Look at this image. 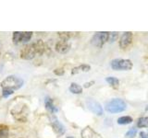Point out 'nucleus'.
I'll use <instances>...</instances> for the list:
<instances>
[{
	"label": "nucleus",
	"instance_id": "nucleus-1",
	"mask_svg": "<svg viewBox=\"0 0 148 138\" xmlns=\"http://www.w3.org/2000/svg\"><path fill=\"white\" fill-rule=\"evenodd\" d=\"M105 109L109 113L122 112L127 109V103L121 99H112L110 101L106 103Z\"/></svg>",
	"mask_w": 148,
	"mask_h": 138
},
{
	"label": "nucleus",
	"instance_id": "nucleus-2",
	"mask_svg": "<svg viewBox=\"0 0 148 138\" xmlns=\"http://www.w3.org/2000/svg\"><path fill=\"white\" fill-rule=\"evenodd\" d=\"M24 84V81L21 77H18L16 76H8L1 82V87L3 89H9L12 90L20 89Z\"/></svg>",
	"mask_w": 148,
	"mask_h": 138
},
{
	"label": "nucleus",
	"instance_id": "nucleus-3",
	"mask_svg": "<svg viewBox=\"0 0 148 138\" xmlns=\"http://www.w3.org/2000/svg\"><path fill=\"white\" fill-rule=\"evenodd\" d=\"M111 68L113 70H125V71H129L132 70L133 67V64L131 60L129 59H114L111 61Z\"/></svg>",
	"mask_w": 148,
	"mask_h": 138
},
{
	"label": "nucleus",
	"instance_id": "nucleus-4",
	"mask_svg": "<svg viewBox=\"0 0 148 138\" xmlns=\"http://www.w3.org/2000/svg\"><path fill=\"white\" fill-rule=\"evenodd\" d=\"M108 41H109V32L100 31V32H96V33L92 37L91 43L92 45L95 46L97 48H102L103 45Z\"/></svg>",
	"mask_w": 148,
	"mask_h": 138
},
{
	"label": "nucleus",
	"instance_id": "nucleus-5",
	"mask_svg": "<svg viewBox=\"0 0 148 138\" xmlns=\"http://www.w3.org/2000/svg\"><path fill=\"white\" fill-rule=\"evenodd\" d=\"M86 106L92 113H95L97 116H102L104 114L103 107H102L98 101L95 100L94 99H87Z\"/></svg>",
	"mask_w": 148,
	"mask_h": 138
},
{
	"label": "nucleus",
	"instance_id": "nucleus-6",
	"mask_svg": "<svg viewBox=\"0 0 148 138\" xmlns=\"http://www.w3.org/2000/svg\"><path fill=\"white\" fill-rule=\"evenodd\" d=\"M35 55H36L35 49L32 43L26 44L21 50V58L23 60H32L34 58Z\"/></svg>",
	"mask_w": 148,
	"mask_h": 138
},
{
	"label": "nucleus",
	"instance_id": "nucleus-7",
	"mask_svg": "<svg viewBox=\"0 0 148 138\" xmlns=\"http://www.w3.org/2000/svg\"><path fill=\"white\" fill-rule=\"evenodd\" d=\"M132 38H133L132 32H131V31L124 32L122 36L120 37V40L119 43V47L121 49H126L127 47H129L132 43Z\"/></svg>",
	"mask_w": 148,
	"mask_h": 138
},
{
	"label": "nucleus",
	"instance_id": "nucleus-8",
	"mask_svg": "<svg viewBox=\"0 0 148 138\" xmlns=\"http://www.w3.org/2000/svg\"><path fill=\"white\" fill-rule=\"evenodd\" d=\"M51 126H52L54 132L58 136H61L66 133V128L56 117H53L52 120H51Z\"/></svg>",
	"mask_w": 148,
	"mask_h": 138
},
{
	"label": "nucleus",
	"instance_id": "nucleus-9",
	"mask_svg": "<svg viewBox=\"0 0 148 138\" xmlns=\"http://www.w3.org/2000/svg\"><path fill=\"white\" fill-rule=\"evenodd\" d=\"M82 138H103L98 133L95 132L91 126H86L81 132Z\"/></svg>",
	"mask_w": 148,
	"mask_h": 138
},
{
	"label": "nucleus",
	"instance_id": "nucleus-10",
	"mask_svg": "<svg viewBox=\"0 0 148 138\" xmlns=\"http://www.w3.org/2000/svg\"><path fill=\"white\" fill-rule=\"evenodd\" d=\"M69 49H71V44L68 41H58L55 45V50L57 51L58 53H67Z\"/></svg>",
	"mask_w": 148,
	"mask_h": 138
},
{
	"label": "nucleus",
	"instance_id": "nucleus-11",
	"mask_svg": "<svg viewBox=\"0 0 148 138\" xmlns=\"http://www.w3.org/2000/svg\"><path fill=\"white\" fill-rule=\"evenodd\" d=\"M25 107V106H24ZM24 107L21 108L20 110H11V114L12 116L14 117V119L16 121H18L21 122H25L26 120H27V112H24Z\"/></svg>",
	"mask_w": 148,
	"mask_h": 138
},
{
	"label": "nucleus",
	"instance_id": "nucleus-12",
	"mask_svg": "<svg viewBox=\"0 0 148 138\" xmlns=\"http://www.w3.org/2000/svg\"><path fill=\"white\" fill-rule=\"evenodd\" d=\"M32 44L35 49L36 54H38L39 56H42L45 53V43L42 40H37Z\"/></svg>",
	"mask_w": 148,
	"mask_h": 138
},
{
	"label": "nucleus",
	"instance_id": "nucleus-13",
	"mask_svg": "<svg viewBox=\"0 0 148 138\" xmlns=\"http://www.w3.org/2000/svg\"><path fill=\"white\" fill-rule=\"evenodd\" d=\"M45 106L46 110H49L51 113H56L58 112L57 107L54 105V100L51 99L50 97H46L45 99Z\"/></svg>",
	"mask_w": 148,
	"mask_h": 138
},
{
	"label": "nucleus",
	"instance_id": "nucleus-14",
	"mask_svg": "<svg viewBox=\"0 0 148 138\" xmlns=\"http://www.w3.org/2000/svg\"><path fill=\"white\" fill-rule=\"evenodd\" d=\"M91 70V66L89 64H81V66H76L72 68L71 70V75H77L80 72H89Z\"/></svg>",
	"mask_w": 148,
	"mask_h": 138
},
{
	"label": "nucleus",
	"instance_id": "nucleus-15",
	"mask_svg": "<svg viewBox=\"0 0 148 138\" xmlns=\"http://www.w3.org/2000/svg\"><path fill=\"white\" fill-rule=\"evenodd\" d=\"M69 90L71 92L72 94H76V95H79V94H82V87H81L79 84L77 83H71V86L69 87Z\"/></svg>",
	"mask_w": 148,
	"mask_h": 138
},
{
	"label": "nucleus",
	"instance_id": "nucleus-16",
	"mask_svg": "<svg viewBox=\"0 0 148 138\" xmlns=\"http://www.w3.org/2000/svg\"><path fill=\"white\" fill-rule=\"evenodd\" d=\"M22 36H23V32L22 31H14L13 35H12L13 43L14 44H18L20 43H21Z\"/></svg>",
	"mask_w": 148,
	"mask_h": 138
},
{
	"label": "nucleus",
	"instance_id": "nucleus-17",
	"mask_svg": "<svg viewBox=\"0 0 148 138\" xmlns=\"http://www.w3.org/2000/svg\"><path fill=\"white\" fill-rule=\"evenodd\" d=\"M133 119L131 116H121L117 120V122L119 125H125V124H130L132 123Z\"/></svg>",
	"mask_w": 148,
	"mask_h": 138
},
{
	"label": "nucleus",
	"instance_id": "nucleus-18",
	"mask_svg": "<svg viewBox=\"0 0 148 138\" xmlns=\"http://www.w3.org/2000/svg\"><path fill=\"white\" fill-rule=\"evenodd\" d=\"M148 126V117L143 116L137 120V127L138 128H145Z\"/></svg>",
	"mask_w": 148,
	"mask_h": 138
},
{
	"label": "nucleus",
	"instance_id": "nucleus-19",
	"mask_svg": "<svg viewBox=\"0 0 148 138\" xmlns=\"http://www.w3.org/2000/svg\"><path fill=\"white\" fill-rule=\"evenodd\" d=\"M9 129L5 124H0V138H8Z\"/></svg>",
	"mask_w": 148,
	"mask_h": 138
},
{
	"label": "nucleus",
	"instance_id": "nucleus-20",
	"mask_svg": "<svg viewBox=\"0 0 148 138\" xmlns=\"http://www.w3.org/2000/svg\"><path fill=\"white\" fill-rule=\"evenodd\" d=\"M106 81L108 82L111 87H117L119 85V80L118 79L117 77H114V76L106 77Z\"/></svg>",
	"mask_w": 148,
	"mask_h": 138
},
{
	"label": "nucleus",
	"instance_id": "nucleus-21",
	"mask_svg": "<svg viewBox=\"0 0 148 138\" xmlns=\"http://www.w3.org/2000/svg\"><path fill=\"white\" fill-rule=\"evenodd\" d=\"M58 37L60 41H68L71 38V32H68V31H62V32H58Z\"/></svg>",
	"mask_w": 148,
	"mask_h": 138
},
{
	"label": "nucleus",
	"instance_id": "nucleus-22",
	"mask_svg": "<svg viewBox=\"0 0 148 138\" xmlns=\"http://www.w3.org/2000/svg\"><path fill=\"white\" fill-rule=\"evenodd\" d=\"M32 37V31H25L23 32V36H22V40L21 43H27Z\"/></svg>",
	"mask_w": 148,
	"mask_h": 138
},
{
	"label": "nucleus",
	"instance_id": "nucleus-23",
	"mask_svg": "<svg viewBox=\"0 0 148 138\" xmlns=\"http://www.w3.org/2000/svg\"><path fill=\"white\" fill-rule=\"evenodd\" d=\"M137 135V129L136 128H132L130 129V130L125 133V137L126 138H134Z\"/></svg>",
	"mask_w": 148,
	"mask_h": 138
},
{
	"label": "nucleus",
	"instance_id": "nucleus-24",
	"mask_svg": "<svg viewBox=\"0 0 148 138\" xmlns=\"http://www.w3.org/2000/svg\"><path fill=\"white\" fill-rule=\"evenodd\" d=\"M14 93V90L9 89H3L2 90V97L3 98H8V97L11 96Z\"/></svg>",
	"mask_w": 148,
	"mask_h": 138
},
{
	"label": "nucleus",
	"instance_id": "nucleus-25",
	"mask_svg": "<svg viewBox=\"0 0 148 138\" xmlns=\"http://www.w3.org/2000/svg\"><path fill=\"white\" fill-rule=\"evenodd\" d=\"M119 33L118 32H109V41L110 43H114V41L118 39Z\"/></svg>",
	"mask_w": 148,
	"mask_h": 138
},
{
	"label": "nucleus",
	"instance_id": "nucleus-26",
	"mask_svg": "<svg viewBox=\"0 0 148 138\" xmlns=\"http://www.w3.org/2000/svg\"><path fill=\"white\" fill-rule=\"evenodd\" d=\"M54 74L57 76H63L65 74V70L63 68H57L54 70Z\"/></svg>",
	"mask_w": 148,
	"mask_h": 138
},
{
	"label": "nucleus",
	"instance_id": "nucleus-27",
	"mask_svg": "<svg viewBox=\"0 0 148 138\" xmlns=\"http://www.w3.org/2000/svg\"><path fill=\"white\" fill-rule=\"evenodd\" d=\"M94 84H95V81L86 82V83H84V84H83V87H84V89H89V87H91Z\"/></svg>",
	"mask_w": 148,
	"mask_h": 138
},
{
	"label": "nucleus",
	"instance_id": "nucleus-28",
	"mask_svg": "<svg viewBox=\"0 0 148 138\" xmlns=\"http://www.w3.org/2000/svg\"><path fill=\"white\" fill-rule=\"evenodd\" d=\"M141 138H148V133H145V132H142L140 133Z\"/></svg>",
	"mask_w": 148,
	"mask_h": 138
},
{
	"label": "nucleus",
	"instance_id": "nucleus-29",
	"mask_svg": "<svg viewBox=\"0 0 148 138\" xmlns=\"http://www.w3.org/2000/svg\"><path fill=\"white\" fill-rule=\"evenodd\" d=\"M145 110H146V112H148V105L145 107Z\"/></svg>",
	"mask_w": 148,
	"mask_h": 138
},
{
	"label": "nucleus",
	"instance_id": "nucleus-30",
	"mask_svg": "<svg viewBox=\"0 0 148 138\" xmlns=\"http://www.w3.org/2000/svg\"><path fill=\"white\" fill-rule=\"evenodd\" d=\"M66 138H74V137L73 136H67Z\"/></svg>",
	"mask_w": 148,
	"mask_h": 138
},
{
	"label": "nucleus",
	"instance_id": "nucleus-31",
	"mask_svg": "<svg viewBox=\"0 0 148 138\" xmlns=\"http://www.w3.org/2000/svg\"><path fill=\"white\" fill-rule=\"evenodd\" d=\"M0 55H1V54H0Z\"/></svg>",
	"mask_w": 148,
	"mask_h": 138
}]
</instances>
